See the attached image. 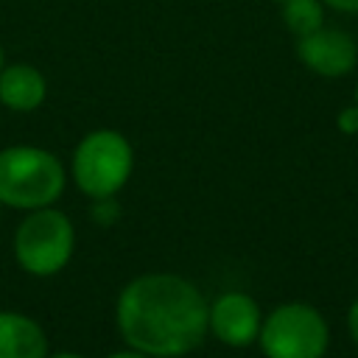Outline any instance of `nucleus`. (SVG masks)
I'll list each match as a JSON object with an SVG mask.
<instances>
[{"mask_svg": "<svg viewBox=\"0 0 358 358\" xmlns=\"http://www.w3.org/2000/svg\"><path fill=\"white\" fill-rule=\"evenodd\" d=\"M131 143L115 129H95L73 151V179L92 199H112L131 176Z\"/></svg>", "mask_w": 358, "mask_h": 358, "instance_id": "obj_3", "label": "nucleus"}, {"mask_svg": "<svg viewBox=\"0 0 358 358\" xmlns=\"http://www.w3.org/2000/svg\"><path fill=\"white\" fill-rule=\"evenodd\" d=\"M282 22L291 34L305 36L324 25V11L319 0H285L282 3Z\"/></svg>", "mask_w": 358, "mask_h": 358, "instance_id": "obj_10", "label": "nucleus"}, {"mask_svg": "<svg viewBox=\"0 0 358 358\" xmlns=\"http://www.w3.org/2000/svg\"><path fill=\"white\" fill-rule=\"evenodd\" d=\"M0 358H48V338L39 322L0 310Z\"/></svg>", "mask_w": 358, "mask_h": 358, "instance_id": "obj_9", "label": "nucleus"}, {"mask_svg": "<svg viewBox=\"0 0 358 358\" xmlns=\"http://www.w3.org/2000/svg\"><path fill=\"white\" fill-rule=\"evenodd\" d=\"M109 358H151L145 352H137V350H126V352H112Z\"/></svg>", "mask_w": 358, "mask_h": 358, "instance_id": "obj_14", "label": "nucleus"}, {"mask_svg": "<svg viewBox=\"0 0 358 358\" xmlns=\"http://www.w3.org/2000/svg\"><path fill=\"white\" fill-rule=\"evenodd\" d=\"M117 327L131 350L151 358H176L204 341L210 305L185 277L143 274L117 296Z\"/></svg>", "mask_w": 358, "mask_h": 358, "instance_id": "obj_1", "label": "nucleus"}, {"mask_svg": "<svg viewBox=\"0 0 358 358\" xmlns=\"http://www.w3.org/2000/svg\"><path fill=\"white\" fill-rule=\"evenodd\" d=\"M48 95V81L39 67L17 62L0 70V103L11 112H34Z\"/></svg>", "mask_w": 358, "mask_h": 358, "instance_id": "obj_8", "label": "nucleus"}, {"mask_svg": "<svg viewBox=\"0 0 358 358\" xmlns=\"http://www.w3.org/2000/svg\"><path fill=\"white\" fill-rule=\"evenodd\" d=\"M336 123H338V129H341L344 134H358V103H355V106L341 109Z\"/></svg>", "mask_w": 358, "mask_h": 358, "instance_id": "obj_11", "label": "nucleus"}, {"mask_svg": "<svg viewBox=\"0 0 358 358\" xmlns=\"http://www.w3.org/2000/svg\"><path fill=\"white\" fill-rule=\"evenodd\" d=\"M64 190V165L36 145H8L0 151V204L14 210L50 207Z\"/></svg>", "mask_w": 358, "mask_h": 358, "instance_id": "obj_2", "label": "nucleus"}, {"mask_svg": "<svg viewBox=\"0 0 358 358\" xmlns=\"http://www.w3.org/2000/svg\"><path fill=\"white\" fill-rule=\"evenodd\" d=\"M347 327H350V336H352V341L358 344V299L350 305V310H347Z\"/></svg>", "mask_w": 358, "mask_h": 358, "instance_id": "obj_12", "label": "nucleus"}, {"mask_svg": "<svg viewBox=\"0 0 358 358\" xmlns=\"http://www.w3.org/2000/svg\"><path fill=\"white\" fill-rule=\"evenodd\" d=\"M73 224L62 210L53 207L31 210V215L14 232V257L28 274L36 277H50L62 271L73 255Z\"/></svg>", "mask_w": 358, "mask_h": 358, "instance_id": "obj_4", "label": "nucleus"}, {"mask_svg": "<svg viewBox=\"0 0 358 358\" xmlns=\"http://www.w3.org/2000/svg\"><path fill=\"white\" fill-rule=\"evenodd\" d=\"M260 308L243 291H227L210 305V330L229 347H249L260 336Z\"/></svg>", "mask_w": 358, "mask_h": 358, "instance_id": "obj_7", "label": "nucleus"}, {"mask_svg": "<svg viewBox=\"0 0 358 358\" xmlns=\"http://www.w3.org/2000/svg\"><path fill=\"white\" fill-rule=\"evenodd\" d=\"M296 56L308 70H313L324 78H338L355 67L358 45L341 28H324L322 25L313 34L296 36Z\"/></svg>", "mask_w": 358, "mask_h": 358, "instance_id": "obj_6", "label": "nucleus"}, {"mask_svg": "<svg viewBox=\"0 0 358 358\" xmlns=\"http://www.w3.org/2000/svg\"><path fill=\"white\" fill-rule=\"evenodd\" d=\"M355 101H358V90H355Z\"/></svg>", "mask_w": 358, "mask_h": 358, "instance_id": "obj_17", "label": "nucleus"}, {"mask_svg": "<svg viewBox=\"0 0 358 358\" xmlns=\"http://www.w3.org/2000/svg\"><path fill=\"white\" fill-rule=\"evenodd\" d=\"M50 358H84V355H78V352H59V355H50Z\"/></svg>", "mask_w": 358, "mask_h": 358, "instance_id": "obj_15", "label": "nucleus"}, {"mask_svg": "<svg viewBox=\"0 0 358 358\" xmlns=\"http://www.w3.org/2000/svg\"><path fill=\"white\" fill-rule=\"evenodd\" d=\"M277 3H285V0H277Z\"/></svg>", "mask_w": 358, "mask_h": 358, "instance_id": "obj_18", "label": "nucleus"}, {"mask_svg": "<svg viewBox=\"0 0 358 358\" xmlns=\"http://www.w3.org/2000/svg\"><path fill=\"white\" fill-rule=\"evenodd\" d=\"M257 341L266 358H324L330 330L313 305L285 302L263 319Z\"/></svg>", "mask_w": 358, "mask_h": 358, "instance_id": "obj_5", "label": "nucleus"}, {"mask_svg": "<svg viewBox=\"0 0 358 358\" xmlns=\"http://www.w3.org/2000/svg\"><path fill=\"white\" fill-rule=\"evenodd\" d=\"M330 8L336 11H347V14H358V0H324Z\"/></svg>", "mask_w": 358, "mask_h": 358, "instance_id": "obj_13", "label": "nucleus"}, {"mask_svg": "<svg viewBox=\"0 0 358 358\" xmlns=\"http://www.w3.org/2000/svg\"><path fill=\"white\" fill-rule=\"evenodd\" d=\"M6 67V53H3V45H0V70Z\"/></svg>", "mask_w": 358, "mask_h": 358, "instance_id": "obj_16", "label": "nucleus"}]
</instances>
